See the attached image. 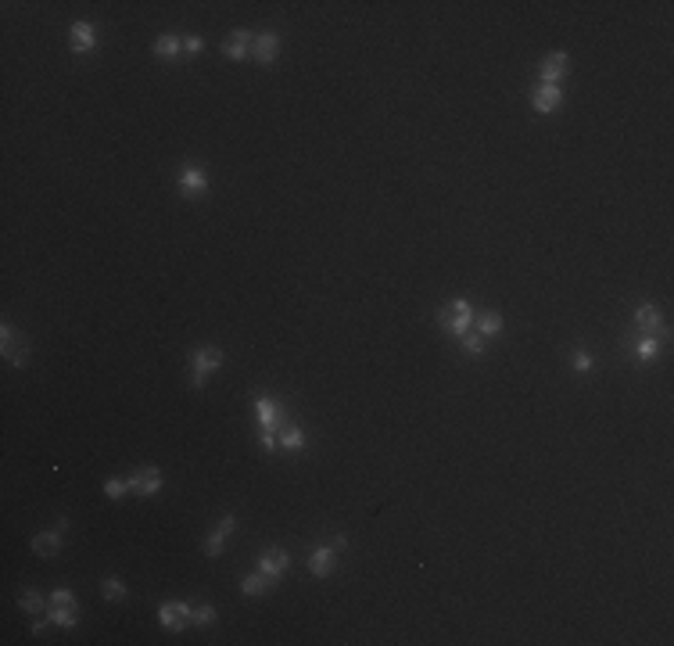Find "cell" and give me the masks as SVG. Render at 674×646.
I'll return each mask as SVG.
<instances>
[{"instance_id": "cell-1", "label": "cell", "mask_w": 674, "mask_h": 646, "mask_svg": "<svg viewBox=\"0 0 674 646\" xmlns=\"http://www.w3.org/2000/svg\"><path fill=\"white\" fill-rule=\"evenodd\" d=\"M255 413H259V420H262V445L266 449H277V427H280V406L273 403V398H255Z\"/></svg>"}, {"instance_id": "cell-2", "label": "cell", "mask_w": 674, "mask_h": 646, "mask_svg": "<svg viewBox=\"0 0 674 646\" xmlns=\"http://www.w3.org/2000/svg\"><path fill=\"white\" fill-rule=\"evenodd\" d=\"M158 621H162V628H169V632H183V628L194 625V607L176 603V600H172V603H162Z\"/></svg>"}, {"instance_id": "cell-3", "label": "cell", "mask_w": 674, "mask_h": 646, "mask_svg": "<svg viewBox=\"0 0 674 646\" xmlns=\"http://www.w3.org/2000/svg\"><path fill=\"white\" fill-rule=\"evenodd\" d=\"M438 320H441V327H445L448 334H459V337H463L467 327L474 323V309H470L467 302H455V305H448V309H441Z\"/></svg>"}, {"instance_id": "cell-4", "label": "cell", "mask_w": 674, "mask_h": 646, "mask_svg": "<svg viewBox=\"0 0 674 646\" xmlns=\"http://www.w3.org/2000/svg\"><path fill=\"white\" fill-rule=\"evenodd\" d=\"M216 366H223V352H219V349H198V352H194V374H191V384L201 388L205 377L216 370Z\"/></svg>"}, {"instance_id": "cell-5", "label": "cell", "mask_w": 674, "mask_h": 646, "mask_svg": "<svg viewBox=\"0 0 674 646\" xmlns=\"http://www.w3.org/2000/svg\"><path fill=\"white\" fill-rule=\"evenodd\" d=\"M345 546V539H333L330 546H319L312 557H309V571L316 574V578H326L330 574V567H333V560H337V549Z\"/></svg>"}, {"instance_id": "cell-6", "label": "cell", "mask_w": 674, "mask_h": 646, "mask_svg": "<svg viewBox=\"0 0 674 646\" xmlns=\"http://www.w3.org/2000/svg\"><path fill=\"white\" fill-rule=\"evenodd\" d=\"M130 481V492H140V496H155V492L162 488V474H158V467H140L133 478H126Z\"/></svg>"}, {"instance_id": "cell-7", "label": "cell", "mask_w": 674, "mask_h": 646, "mask_svg": "<svg viewBox=\"0 0 674 646\" xmlns=\"http://www.w3.org/2000/svg\"><path fill=\"white\" fill-rule=\"evenodd\" d=\"M567 69H570V58L560 51V54H549L545 61H542V83H560L563 76H567Z\"/></svg>"}, {"instance_id": "cell-8", "label": "cell", "mask_w": 674, "mask_h": 646, "mask_svg": "<svg viewBox=\"0 0 674 646\" xmlns=\"http://www.w3.org/2000/svg\"><path fill=\"white\" fill-rule=\"evenodd\" d=\"M0 345H4V359H8L11 366H22V363H25V342H18V337H15L11 323H4V330H0Z\"/></svg>"}, {"instance_id": "cell-9", "label": "cell", "mask_w": 674, "mask_h": 646, "mask_svg": "<svg viewBox=\"0 0 674 646\" xmlns=\"http://www.w3.org/2000/svg\"><path fill=\"white\" fill-rule=\"evenodd\" d=\"M277 51H280V36H277V33H259V36H255L252 54H255L259 65H269V61L277 58Z\"/></svg>"}, {"instance_id": "cell-10", "label": "cell", "mask_w": 674, "mask_h": 646, "mask_svg": "<svg viewBox=\"0 0 674 646\" xmlns=\"http://www.w3.org/2000/svg\"><path fill=\"white\" fill-rule=\"evenodd\" d=\"M252 47H255V36L248 33V29H237V33L230 36V43H226V58H233V61H244L252 54Z\"/></svg>"}, {"instance_id": "cell-11", "label": "cell", "mask_w": 674, "mask_h": 646, "mask_svg": "<svg viewBox=\"0 0 674 646\" xmlns=\"http://www.w3.org/2000/svg\"><path fill=\"white\" fill-rule=\"evenodd\" d=\"M560 101H563L560 86H553V83H538L535 86V108L538 112H553V108H560Z\"/></svg>"}, {"instance_id": "cell-12", "label": "cell", "mask_w": 674, "mask_h": 646, "mask_svg": "<svg viewBox=\"0 0 674 646\" xmlns=\"http://www.w3.org/2000/svg\"><path fill=\"white\" fill-rule=\"evenodd\" d=\"M259 571H262L266 578H280V574L287 571V553H280V549H269V553H262V560H259Z\"/></svg>"}, {"instance_id": "cell-13", "label": "cell", "mask_w": 674, "mask_h": 646, "mask_svg": "<svg viewBox=\"0 0 674 646\" xmlns=\"http://www.w3.org/2000/svg\"><path fill=\"white\" fill-rule=\"evenodd\" d=\"M179 187H183V194H201L208 187V180H205V173L198 166H187L179 173Z\"/></svg>"}, {"instance_id": "cell-14", "label": "cell", "mask_w": 674, "mask_h": 646, "mask_svg": "<svg viewBox=\"0 0 674 646\" xmlns=\"http://www.w3.org/2000/svg\"><path fill=\"white\" fill-rule=\"evenodd\" d=\"M233 532V517H223L219 520V528L212 532V539L205 542V557H219V549H223V542H226V535Z\"/></svg>"}, {"instance_id": "cell-15", "label": "cell", "mask_w": 674, "mask_h": 646, "mask_svg": "<svg viewBox=\"0 0 674 646\" xmlns=\"http://www.w3.org/2000/svg\"><path fill=\"white\" fill-rule=\"evenodd\" d=\"M72 51L76 54H83V51H90V47H94V25H90V22H76L72 25Z\"/></svg>"}, {"instance_id": "cell-16", "label": "cell", "mask_w": 674, "mask_h": 646, "mask_svg": "<svg viewBox=\"0 0 674 646\" xmlns=\"http://www.w3.org/2000/svg\"><path fill=\"white\" fill-rule=\"evenodd\" d=\"M61 532H65V525H61L57 532H43V535H36V539H33V549L40 553V557H54L57 546H61Z\"/></svg>"}, {"instance_id": "cell-17", "label": "cell", "mask_w": 674, "mask_h": 646, "mask_svg": "<svg viewBox=\"0 0 674 646\" xmlns=\"http://www.w3.org/2000/svg\"><path fill=\"white\" fill-rule=\"evenodd\" d=\"M474 323H477V334H481V337H492V334L502 330V316H499V313H481Z\"/></svg>"}, {"instance_id": "cell-18", "label": "cell", "mask_w": 674, "mask_h": 646, "mask_svg": "<svg viewBox=\"0 0 674 646\" xmlns=\"http://www.w3.org/2000/svg\"><path fill=\"white\" fill-rule=\"evenodd\" d=\"M72 610H76V607H50V621H54V625H61V628H72V625L79 621Z\"/></svg>"}, {"instance_id": "cell-19", "label": "cell", "mask_w": 674, "mask_h": 646, "mask_svg": "<svg viewBox=\"0 0 674 646\" xmlns=\"http://www.w3.org/2000/svg\"><path fill=\"white\" fill-rule=\"evenodd\" d=\"M635 323H638V327H656V323H660V309H656V305H638Z\"/></svg>"}, {"instance_id": "cell-20", "label": "cell", "mask_w": 674, "mask_h": 646, "mask_svg": "<svg viewBox=\"0 0 674 646\" xmlns=\"http://www.w3.org/2000/svg\"><path fill=\"white\" fill-rule=\"evenodd\" d=\"M266 586H269V578H266L262 571H259V574H248V578H244V581H240V589H244V593H248V596H259V593H262Z\"/></svg>"}, {"instance_id": "cell-21", "label": "cell", "mask_w": 674, "mask_h": 646, "mask_svg": "<svg viewBox=\"0 0 674 646\" xmlns=\"http://www.w3.org/2000/svg\"><path fill=\"white\" fill-rule=\"evenodd\" d=\"M155 54L158 58H176L179 54V40L176 36H158L155 40Z\"/></svg>"}, {"instance_id": "cell-22", "label": "cell", "mask_w": 674, "mask_h": 646, "mask_svg": "<svg viewBox=\"0 0 674 646\" xmlns=\"http://www.w3.org/2000/svg\"><path fill=\"white\" fill-rule=\"evenodd\" d=\"M463 349H467V356H484V337L477 330H467L463 334Z\"/></svg>"}, {"instance_id": "cell-23", "label": "cell", "mask_w": 674, "mask_h": 646, "mask_svg": "<svg viewBox=\"0 0 674 646\" xmlns=\"http://www.w3.org/2000/svg\"><path fill=\"white\" fill-rule=\"evenodd\" d=\"M280 445H284V449H301V445H305V435H301L298 427H284V431H280Z\"/></svg>"}, {"instance_id": "cell-24", "label": "cell", "mask_w": 674, "mask_h": 646, "mask_svg": "<svg viewBox=\"0 0 674 646\" xmlns=\"http://www.w3.org/2000/svg\"><path fill=\"white\" fill-rule=\"evenodd\" d=\"M656 356H660V342H656V337L638 342V359H656Z\"/></svg>"}, {"instance_id": "cell-25", "label": "cell", "mask_w": 674, "mask_h": 646, "mask_svg": "<svg viewBox=\"0 0 674 646\" xmlns=\"http://www.w3.org/2000/svg\"><path fill=\"white\" fill-rule=\"evenodd\" d=\"M101 589H104V596H108V600H122V596H126V589H122V581H118V578H104V586H101Z\"/></svg>"}, {"instance_id": "cell-26", "label": "cell", "mask_w": 674, "mask_h": 646, "mask_svg": "<svg viewBox=\"0 0 674 646\" xmlns=\"http://www.w3.org/2000/svg\"><path fill=\"white\" fill-rule=\"evenodd\" d=\"M29 614H36V610H43V596L40 593H22V600H18Z\"/></svg>"}, {"instance_id": "cell-27", "label": "cell", "mask_w": 674, "mask_h": 646, "mask_svg": "<svg viewBox=\"0 0 674 646\" xmlns=\"http://www.w3.org/2000/svg\"><path fill=\"white\" fill-rule=\"evenodd\" d=\"M50 607H76V596L69 589H57V593H50Z\"/></svg>"}, {"instance_id": "cell-28", "label": "cell", "mask_w": 674, "mask_h": 646, "mask_svg": "<svg viewBox=\"0 0 674 646\" xmlns=\"http://www.w3.org/2000/svg\"><path fill=\"white\" fill-rule=\"evenodd\" d=\"M104 492H108L111 499H118L122 492H130V481H118V478H111V481H104Z\"/></svg>"}, {"instance_id": "cell-29", "label": "cell", "mask_w": 674, "mask_h": 646, "mask_svg": "<svg viewBox=\"0 0 674 646\" xmlns=\"http://www.w3.org/2000/svg\"><path fill=\"white\" fill-rule=\"evenodd\" d=\"M212 621H216V610H212L208 603L194 610V625H212Z\"/></svg>"}, {"instance_id": "cell-30", "label": "cell", "mask_w": 674, "mask_h": 646, "mask_svg": "<svg viewBox=\"0 0 674 646\" xmlns=\"http://www.w3.org/2000/svg\"><path fill=\"white\" fill-rule=\"evenodd\" d=\"M574 366H577V370H589V366H592V356H585V352H581V356L574 359Z\"/></svg>"}, {"instance_id": "cell-31", "label": "cell", "mask_w": 674, "mask_h": 646, "mask_svg": "<svg viewBox=\"0 0 674 646\" xmlns=\"http://www.w3.org/2000/svg\"><path fill=\"white\" fill-rule=\"evenodd\" d=\"M183 47H187L191 54H198V51H201V40H198V36H187V40H183Z\"/></svg>"}]
</instances>
